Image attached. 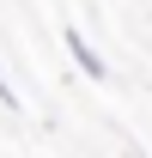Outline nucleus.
<instances>
[{
	"label": "nucleus",
	"instance_id": "1",
	"mask_svg": "<svg viewBox=\"0 0 152 158\" xmlns=\"http://www.w3.org/2000/svg\"><path fill=\"white\" fill-rule=\"evenodd\" d=\"M61 43H67V55H73V67H79L85 79H110V61L85 43V31H79V24H67V31H61Z\"/></svg>",
	"mask_w": 152,
	"mask_h": 158
},
{
	"label": "nucleus",
	"instance_id": "2",
	"mask_svg": "<svg viewBox=\"0 0 152 158\" xmlns=\"http://www.w3.org/2000/svg\"><path fill=\"white\" fill-rule=\"evenodd\" d=\"M0 110H6V116H19V110H24V103H19V91L6 85V73H0Z\"/></svg>",
	"mask_w": 152,
	"mask_h": 158
}]
</instances>
